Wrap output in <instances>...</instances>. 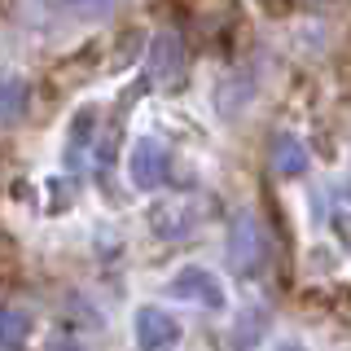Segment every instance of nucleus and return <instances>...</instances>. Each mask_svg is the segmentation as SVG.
Listing matches in <instances>:
<instances>
[{"label":"nucleus","instance_id":"nucleus-1","mask_svg":"<svg viewBox=\"0 0 351 351\" xmlns=\"http://www.w3.org/2000/svg\"><path fill=\"white\" fill-rule=\"evenodd\" d=\"M128 176H132L136 189H162V180L171 176V149L154 136L136 141L128 154Z\"/></svg>","mask_w":351,"mask_h":351},{"label":"nucleus","instance_id":"nucleus-2","mask_svg":"<svg viewBox=\"0 0 351 351\" xmlns=\"http://www.w3.org/2000/svg\"><path fill=\"white\" fill-rule=\"evenodd\" d=\"M149 80L158 88H180L184 80V44L176 31H158L149 44Z\"/></svg>","mask_w":351,"mask_h":351},{"label":"nucleus","instance_id":"nucleus-3","mask_svg":"<svg viewBox=\"0 0 351 351\" xmlns=\"http://www.w3.org/2000/svg\"><path fill=\"white\" fill-rule=\"evenodd\" d=\"M136 347L141 351H176L180 347V321L162 307H141L136 312Z\"/></svg>","mask_w":351,"mask_h":351},{"label":"nucleus","instance_id":"nucleus-4","mask_svg":"<svg viewBox=\"0 0 351 351\" xmlns=\"http://www.w3.org/2000/svg\"><path fill=\"white\" fill-rule=\"evenodd\" d=\"M167 294H171V299H193V303L211 307V312L228 307V299H224V285H219V277H215V272H206V268H184L180 277H176V281L167 285Z\"/></svg>","mask_w":351,"mask_h":351},{"label":"nucleus","instance_id":"nucleus-5","mask_svg":"<svg viewBox=\"0 0 351 351\" xmlns=\"http://www.w3.org/2000/svg\"><path fill=\"white\" fill-rule=\"evenodd\" d=\"M259 241H263V233H259V219H255V215H237V228H233V237H228V255H233L237 272H250Z\"/></svg>","mask_w":351,"mask_h":351},{"label":"nucleus","instance_id":"nucleus-6","mask_svg":"<svg viewBox=\"0 0 351 351\" xmlns=\"http://www.w3.org/2000/svg\"><path fill=\"white\" fill-rule=\"evenodd\" d=\"M272 167H277V176H303L307 171L303 141L290 136V132H277V136H272Z\"/></svg>","mask_w":351,"mask_h":351},{"label":"nucleus","instance_id":"nucleus-7","mask_svg":"<svg viewBox=\"0 0 351 351\" xmlns=\"http://www.w3.org/2000/svg\"><path fill=\"white\" fill-rule=\"evenodd\" d=\"M263 334H268V316L259 307H246V312H237V325L228 334V351H255Z\"/></svg>","mask_w":351,"mask_h":351},{"label":"nucleus","instance_id":"nucleus-8","mask_svg":"<svg viewBox=\"0 0 351 351\" xmlns=\"http://www.w3.org/2000/svg\"><path fill=\"white\" fill-rule=\"evenodd\" d=\"M93 132H97V110H93V106H84L80 114H75V123H71V141H66V162H71V167H84Z\"/></svg>","mask_w":351,"mask_h":351},{"label":"nucleus","instance_id":"nucleus-9","mask_svg":"<svg viewBox=\"0 0 351 351\" xmlns=\"http://www.w3.org/2000/svg\"><path fill=\"white\" fill-rule=\"evenodd\" d=\"M22 114H27V84L5 80L0 84V123H18Z\"/></svg>","mask_w":351,"mask_h":351},{"label":"nucleus","instance_id":"nucleus-10","mask_svg":"<svg viewBox=\"0 0 351 351\" xmlns=\"http://www.w3.org/2000/svg\"><path fill=\"white\" fill-rule=\"evenodd\" d=\"M22 334H27V316L0 312V347H22Z\"/></svg>","mask_w":351,"mask_h":351},{"label":"nucleus","instance_id":"nucleus-11","mask_svg":"<svg viewBox=\"0 0 351 351\" xmlns=\"http://www.w3.org/2000/svg\"><path fill=\"white\" fill-rule=\"evenodd\" d=\"M49 351H80V343H71V338H58V343H53Z\"/></svg>","mask_w":351,"mask_h":351},{"label":"nucleus","instance_id":"nucleus-12","mask_svg":"<svg viewBox=\"0 0 351 351\" xmlns=\"http://www.w3.org/2000/svg\"><path fill=\"white\" fill-rule=\"evenodd\" d=\"M343 193H347V197H351V180H347V189H343Z\"/></svg>","mask_w":351,"mask_h":351}]
</instances>
